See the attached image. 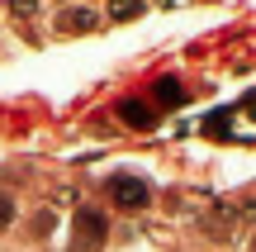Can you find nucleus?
<instances>
[{
	"label": "nucleus",
	"mask_w": 256,
	"mask_h": 252,
	"mask_svg": "<svg viewBox=\"0 0 256 252\" xmlns=\"http://www.w3.org/2000/svg\"><path fill=\"white\" fill-rule=\"evenodd\" d=\"M10 219H14V200L0 195V228H10Z\"/></svg>",
	"instance_id": "nucleus-6"
},
{
	"label": "nucleus",
	"mask_w": 256,
	"mask_h": 252,
	"mask_svg": "<svg viewBox=\"0 0 256 252\" xmlns=\"http://www.w3.org/2000/svg\"><path fill=\"white\" fill-rule=\"evenodd\" d=\"M119 114L133 124V129H152V110H147V105H138V100H124V105H119Z\"/></svg>",
	"instance_id": "nucleus-3"
},
{
	"label": "nucleus",
	"mask_w": 256,
	"mask_h": 252,
	"mask_svg": "<svg viewBox=\"0 0 256 252\" xmlns=\"http://www.w3.org/2000/svg\"><path fill=\"white\" fill-rule=\"evenodd\" d=\"M76 228L86 233L81 247H95V243H100V233H104V214H100V209H81V214H76Z\"/></svg>",
	"instance_id": "nucleus-2"
},
{
	"label": "nucleus",
	"mask_w": 256,
	"mask_h": 252,
	"mask_svg": "<svg viewBox=\"0 0 256 252\" xmlns=\"http://www.w3.org/2000/svg\"><path fill=\"white\" fill-rule=\"evenodd\" d=\"M156 95H162L166 105H180V100H185V91H180V86H171V81H162V86H156Z\"/></svg>",
	"instance_id": "nucleus-5"
},
{
	"label": "nucleus",
	"mask_w": 256,
	"mask_h": 252,
	"mask_svg": "<svg viewBox=\"0 0 256 252\" xmlns=\"http://www.w3.org/2000/svg\"><path fill=\"white\" fill-rule=\"evenodd\" d=\"M110 195H114V205H124V209H142L147 200H152V186H147L142 176H110Z\"/></svg>",
	"instance_id": "nucleus-1"
},
{
	"label": "nucleus",
	"mask_w": 256,
	"mask_h": 252,
	"mask_svg": "<svg viewBox=\"0 0 256 252\" xmlns=\"http://www.w3.org/2000/svg\"><path fill=\"white\" fill-rule=\"evenodd\" d=\"M95 15H86V10H76V15H62V29H90Z\"/></svg>",
	"instance_id": "nucleus-4"
}]
</instances>
